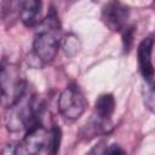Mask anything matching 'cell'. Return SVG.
Returning a JSON list of instances; mask_svg holds the SVG:
<instances>
[{"label":"cell","instance_id":"cell-11","mask_svg":"<svg viewBox=\"0 0 155 155\" xmlns=\"http://www.w3.org/2000/svg\"><path fill=\"white\" fill-rule=\"evenodd\" d=\"M133 34H134V28L133 27H126L122 34V44H124V48L125 51H130L132 42H133Z\"/></svg>","mask_w":155,"mask_h":155},{"label":"cell","instance_id":"cell-13","mask_svg":"<svg viewBox=\"0 0 155 155\" xmlns=\"http://www.w3.org/2000/svg\"><path fill=\"white\" fill-rule=\"evenodd\" d=\"M1 155H19V149L15 143H7L2 147Z\"/></svg>","mask_w":155,"mask_h":155},{"label":"cell","instance_id":"cell-8","mask_svg":"<svg viewBox=\"0 0 155 155\" xmlns=\"http://www.w3.org/2000/svg\"><path fill=\"white\" fill-rule=\"evenodd\" d=\"M94 110L97 117L104 121H109L110 116L114 114L115 110V98L111 93H103L101 94L94 102Z\"/></svg>","mask_w":155,"mask_h":155},{"label":"cell","instance_id":"cell-12","mask_svg":"<svg viewBox=\"0 0 155 155\" xmlns=\"http://www.w3.org/2000/svg\"><path fill=\"white\" fill-rule=\"evenodd\" d=\"M103 155H126L125 150L117 144H110L103 151Z\"/></svg>","mask_w":155,"mask_h":155},{"label":"cell","instance_id":"cell-2","mask_svg":"<svg viewBox=\"0 0 155 155\" xmlns=\"http://www.w3.org/2000/svg\"><path fill=\"white\" fill-rule=\"evenodd\" d=\"M1 104L10 108L21 99L28 91V85L21 76L17 67L12 64H2L1 67Z\"/></svg>","mask_w":155,"mask_h":155},{"label":"cell","instance_id":"cell-6","mask_svg":"<svg viewBox=\"0 0 155 155\" xmlns=\"http://www.w3.org/2000/svg\"><path fill=\"white\" fill-rule=\"evenodd\" d=\"M154 40L151 38L143 39L137 48V59H138V68L139 73L142 74L145 81H151L155 75V69L151 59Z\"/></svg>","mask_w":155,"mask_h":155},{"label":"cell","instance_id":"cell-3","mask_svg":"<svg viewBox=\"0 0 155 155\" xmlns=\"http://www.w3.org/2000/svg\"><path fill=\"white\" fill-rule=\"evenodd\" d=\"M87 99L76 84L68 85L58 97V110L68 120L79 119L86 110Z\"/></svg>","mask_w":155,"mask_h":155},{"label":"cell","instance_id":"cell-10","mask_svg":"<svg viewBox=\"0 0 155 155\" xmlns=\"http://www.w3.org/2000/svg\"><path fill=\"white\" fill-rule=\"evenodd\" d=\"M62 139V131L58 126L53 125L50 130V143H48V153L50 155H57L59 150V144Z\"/></svg>","mask_w":155,"mask_h":155},{"label":"cell","instance_id":"cell-5","mask_svg":"<svg viewBox=\"0 0 155 155\" xmlns=\"http://www.w3.org/2000/svg\"><path fill=\"white\" fill-rule=\"evenodd\" d=\"M128 15H130L128 7L119 1L107 2L102 8L103 22L110 30L114 31H119L126 28Z\"/></svg>","mask_w":155,"mask_h":155},{"label":"cell","instance_id":"cell-1","mask_svg":"<svg viewBox=\"0 0 155 155\" xmlns=\"http://www.w3.org/2000/svg\"><path fill=\"white\" fill-rule=\"evenodd\" d=\"M61 41V25L57 12L52 7L36 28L33 40L34 57L42 64L52 62L58 53Z\"/></svg>","mask_w":155,"mask_h":155},{"label":"cell","instance_id":"cell-7","mask_svg":"<svg viewBox=\"0 0 155 155\" xmlns=\"http://www.w3.org/2000/svg\"><path fill=\"white\" fill-rule=\"evenodd\" d=\"M18 15L25 27H38L42 21V2L38 0H24L18 2Z\"/></svg>","mask_w":155,"mask_h":155},{"label":"cell","instance_id":"cell-9","mask_svg":"<svg viewBox=\"0 0 155 155\" xmlns=\"http://www.w3.org/2000/svg\"><path fill=\"white\" fill-rule=\"evenodd\" d=\"M143 102L144 105L155 114V81H147V85L143 87Z\"/></svg>","mask_w":155,"mask_h":155},{"label":"cell","instance_id":"cell-4","mask_svg":"<svg viewBox=\"0 0 155 155\" xmlns=\"http://www.w3.org/2000/svg\"><path fill=\"white\" fill-rule=\"evenodd\" d=\"M50 143V131L45 128L42 124H38L29 130L23 139V155H41V153L47 149Z\"/></svg>","mask_w":155,"mask_h":155}]
</instances>
